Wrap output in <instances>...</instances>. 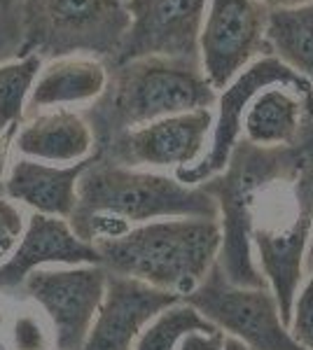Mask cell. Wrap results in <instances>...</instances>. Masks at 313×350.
Segmentation results:
<instances>
[{
	"label": "cell",
	"mask_w": 313,
	"mask_h": 350,
	"mask_svg": "<svg viewBox=\"0 0 313 350\" xmlns=\"http://www.w3.org/2000/svg\"><path fill=\"white\" fill-rule=\"evenodd\" d=\"M19 131V126L0 131V178L8 175V161H10V145H14V135Z\"/></svg>",
	"instance_id": "cell-25"
},
{
	"label": "cell",
	"mask_w": 313,
	"mask_h": 350,
	"mask_svg": "<svg viewBox=\"0 0 313 350\" xmlns=\"http://www.w3.org/2000/svg\"><path fill=\"white\" fill-rule=\"evenodd\" d=\"M266 49L313 87V3L269 10Z\"/></svg>",
	"instance_id": "cell-18"
},
{
	"label": "cell",
	"mask_w": 313,
	"mask_h": 350,
	"mask_svg": "<svg viewBox=\"0 0 313 350\" xmlns=\"http://www.w3.org/2000/svg\"><path fill=\"white\" fill-rule=\"evenodd\" d=\"M218 92L210 87L197 61L143 56L124 64L117 82V112L127 126L171 115L213 108Z\"/></svg>",
	"instance_id": "cell-4"
},
{
	"label": "cell",
	"mask_w": 313,
	"mask_h": 350,
	"mask_svg": "<svg viewBox=\"0 0 313 350\" xmlns=\"http://www.w3.org/2000/svg\"><path fill=\"white\" fill-rule=\"evenodd\" d=\"M0 313H3V310H0Z\"/></svg>",
	"instance_id": "cell-29"
},
{
	"label": "cell",
	"mask_w": 313,
	"mask_h": 350,
	"mask_svg": "<svg viewBox=\"0 0 313 350\" xmlns=\"http://www.w3.org/2000/svg\"><path fill=\"white\" fill-rule=\"evenodd\" d=\"M225 346V332H192L187 334L183 341L178 343L175 350H222Z\"/></svg>",
	"instance_id": "cell-24"
},
{
	"label": "cell",
	"mask_w": 313,
	"mask_h": 350,
	"mask_svg": "<svg viewBox=\"0 0 313 350\" xmlns=\"http://www.w3.org/2000/svg\"><path fill=\"white\" fill-rule=\"evenodd\" d=\"M14 148L26 159L71 166L94 157V129L71 108L42 110L21 124L14 135Z\"/></svg>",
	"instance_id": "cell-14"
},
{
	"label": "cell",
	"mask_w": 313,
	"mask_h": 350,
	"mask_svg": "<svg viewBox=\"0 0 313 350\" xmlns=\"http://www.w3.org/2000/svg\"><path fill=\"white\" fill-rule=\"evenodd\" d=\"M215 112L201 108L140 124L122 135L124 159L129 166L190 168L203 159L213 133Z\"/></svg>",
	"instance_id": "cell-10"
},
{
	"label": "cell",
	"mask_w": 313,
	"mask_h": 350,
	"mask_svg": "<svg viewBox=\"0 0 313 350\" xmlns=\"http://www.w3.org/2000/svg\"><path fill=\"white\" fill-rule=\"evenodd\" d=\"M288 329L301 348L313 350V269L295 297Z\"/></svg>",
	"instance_id": "cell-23"
},
{
	"label": "cell",
	"mask_w": 313,
	"mask_h": 350,
	"mask_svg": "<svg viewBox=\"0 0 313 350\" xmlns=\"http://www.w3.org/2000/svg\"><path fill=\"white\" fill-rule=\"evenodd\" d=\"M28 217L12 199H0V267L12 259L26 231Z\"/></svg>",
	"instance_id": "cell-22"
},
{
	"label": "cell",
	"mask_w": 313,
	"mask_h": 350,
	"mask_svg": "<svg viewBox=\"0 0 313 350\" xmlns=\"http://www.w3.org/2000/svg\"><path fill=\"white\" fill-rule=\"evenodd\" d=\"M269 8L260 0H208L199 64L215 92H222L266 47Z\"/></svg>",
	"instance_id": "cell-8"
},
{
	"label": "cell",
	"mask_w": 313,
	"mask_h": 350,
	"mask_svg": "<svg viewBox=\"0 0 313 350\" xmlns=\"http://www.w3.org/2000/svg\"><path fill=\"white\" fill-rule=\"evenodd\" d=\"M40 70V54H26L16 61L0 64V131L19 126Z\"/></svg>",
	"instance_id": "cell-20"
},
{
	"label": "cell",
	"mask_w": 313,
	"mask_h": 350,
	"mask_svg": "<svg viewBox=\"0 0 313 350\" xmlns=\"http://www.w3.org/2000/svg\"><path fill=\"white\" fill-rule=\"evenodd\" d=\"M304 112H313V103L295 89L271 84L250 100L243 117L246 143L255 148L274 150L292 148L297 143Z\"/></svg>",
	"instance_id": "cell-16"
},
{
	"label": "cell",
	"mask_w": 313,
	"mask_h": 350,
	"mask_svg": "<svg viewBox=\"0 0 313 350\" xmlns=\"http://www.w3.org/2000/svg\"><path fill=\"white\" fill-rule=\"evenodd\" d=\"M94 245L110 273L129 275L185 299L218 264L222 227L220 219L168 217Z\"/></svg>",
	"instance_id": "cell-3"
},
{
	"label": "cell",
	"mask_w": 313,
	"mask_h": 350,
	"mask_svg": "<svg viewBox=\"0 0 313 350\" xmlns=\"http://www.w3.org/2000/svg\"><path fill=\"white\" fill-rule=\"evenodd\" d=\"M129 28L117 49L119 64L143 56L197 61L208 0H124Z\"/></svg>",
	"instance_id": "cell-9"
},
{
	"label": "cell",
	"mask_w": 313,
	"mask_h": 350,
	"mask_svg": "<svg viewBox=\"0 0 313 350\" xmlns=\"http://www.w3.org/2000/svg\"><path fill=\"white\" fill-rule=\"evenodd\" d=\"M40 12L49 36L68 40H89L99 36L101 40H112L117 49L129 28L124 0H40Z\"/></svg>",
	"instance_id": "cell-17"
},
{
	"label": "cell",
	"mask_w": 313,
	"mask_h": 350,
	"mask_svg": "<svg viewBox=\"0 0 313 350\" xmlns=\"http://www.w3.org/2000/svg\"><path fill=\"white\" fill-rule=\"evenodd\" d=\"M281 148L238 143L227 168L203 187L218 201L222 250L218 267L238 287H269L283 323L304 280L313 229V178Z\"/></svg>",
	"instance_id": "cell-1"
},
{
	"label": "cell",
	"mask_w": 313,
	"mask_h": 350,
	"mask_svg": "<svg viewBox=\"0 0 313 350\" xmlns=\"http://www.w3.org/2000/svg\"><path fill=\"white\" fill-rule=\"evenodd\" d=\"M14 350H56L52 325H45L36 310H24L10 325Z\"/></svg>",
	"instance_id": "cell-21"
},
{
	"label": "cell",
	"mask_w": 313,
	"mask_h": 350,
	"mask_svg": "<svg viewBox=\"0 0 313 350\" xmlns=\"http://www.w3.org/2000/svg\"><path fill=\"white\" fill-rule=\"evenodd\" d=\"M271 84H283V87L295 89L299 96H304L309 103H313V87L304 77L297 75L295 70L278 61L276 56L266 54L260 56L250 64L246 70L238 75L222 89L218 96V112H215L213 133L208 140V150L203 159L190 168H178L173 171L175 178L183 185L190 187H199L206 180L215 178L227 168L231 159V152L238 145V138L243 133V117L250 105V100L258 96L262 89L271 87Z\"/></svg>",
	"instance_id": "cell-6"
},
{
	"label": "cell",
	"mask_w": 313,
	"mask_h": 350,
	"mask_svg": "<svg viewBox=\"0 0 313 350\" xmlns=\"http://www.w3.org/2000/svg\"><path fill=\"white\" fill-rule=\"evenodd\" d=\"M108 80V68L94 56H61L40 70L28 105L40 112L87 105L105 94Z\"/></svg>",
	"instance_id": "cell-15"
},
{
	"label": "cell",
	"mask_w": 313,
	"mask_h": 350,
	"mask_svg": "<svg viewBox=\"0 0 313 350\" xmlns=\"http://www.w3.org/2000/svg\"><path fill=\"white\" fill-rule=\"evenodd\" d=\"M21 285L47 315L56 350H79L103 301L108 269L103 264L36 269Z\"/></svg>",
	"instance_id": "cell-7"
},
{
	"label": "cell",
	"mask_w": 313,
	"mask_h": 350,
	"mask_svg": "<svg viewBox=\"0 0 313 350\" xmlns=\"http://www.w3.org/2000/svg\"><path fill=\"white\" fill-rule=\"evenodd\" d=\"M222 350H248V348H246V343H243V341H238V338L225 334V346H222Z\"/></svg>",
	"instance_id": "cell-27"
},
{
	"label": "cell",
	"mask_w": 313,
	"mask_h": 350,
	"mask_svg": "<svg viewBox=\"0 0 313 350\" xmlns=\"http://www.w3.org/2000/svg\"><path fill=\"white\" fill-rule=\"evenodd\" d=\"M94 161H99V154L71 166H54L19 157L5 175L8 199L40 215L71 219L77 206V183Z\"/></svg>",
	"instance_id": "cell-13"
},
{
	"label": "cell",
	"mask_w": 313,
	"mask_h": 350,
	"mask_svg": "<svg viewBox=\"0 0 313 350\" xmlns=\"http://www.w3.org/2000/svg\"><path fill=\"white\" fill-rule=\"evenodd\" d=\"M178 301L183 299L171 292L108 271L103 301L79 350H131L140 332Z\"/></svg>",
	"instance_id": "cell-11"
},
{
	"label": "cell",
	"mask_w": 313,
	"mask_h": 350,
	"mask_svg": "<svg viewBox=\"0 0 313 350\" xmlns=\"http://www.w3.org/2000/svg\"><path fill=\"white\" fill-rule=\"evenodd\" d=\"M103 264L94 243L75 234L68 219L31 213L26 231L5 267H0V285H21L36 269L49 267H92Z\"/></svg>",
	"instance_id": "cell-12"
},
{
	"label": "cell",
	"mask_w": 313,
	"mask_h": 350,
	"mask_svg": "<svg viewBox=\"0 0 313 350\" xmlns=\"http://www.w3.org/2000/svg\"><path fill=\"white\" fill-rule=\"evenodd\" d=\"M168 217L220 219L218 201L175 175L94 161L77 183L71 227L87 243L110 241L140 224Z\"/></svg>",
	"instance_id": "cell-2"
},
{
	"label": "cell",
	"mask_w": 313,
	"mask_h": 350,
	"mask_svg": "<svg viewBox=\"0 0 313 350\" xmlns=\"http://www.w3.org/2000/svg\"><path fill=\"white\" fill-rule=\"evenodd\" d=\"M14 3H16V0H0V10H10Z\"/></svg>",
	"instance_id": "cell-28"
},
{
	"label": "cell",
	"mask_w": 313,
	"mask_h": 350,
	"mask_svg": "<svg viewBox=\"0 0 313 350\" xmlns=\"http://www.w3.org/2000/svg\"><path fill=\"white\" fill-rule=\"evenodd\" d=\"M210 325L246 343L248 350H306L283 323L269 287H238L215 264L208 278L185 299Z\"/></svg>",
	"instance_id": "cell-5"
},
{
	"label": "cell",
	"mask_w": 313,
	"mask_h": 350,
	"mask_svg": "<svg viewBox=\"0 0 313 350\" xmlns=\"http://www.w3.org/2000/svg\"><path fill=\"white\" fill-rule=\"evenodd\" d=\"M260 3H264L269 10H276V8H299V5L313 3V0H260Z\"/></svg>",
	"instance_id": "cell-26"
},
{
	"label": "cell",
	"mask_w": 313,
	"mask_h": 350,
	"mask_svg": "<svg viewBox=\"0 0 313 350\" xmlns=\"http://www.w3.org/2000/svg\"><path fill=\"white\" fill-rule=\"evenodd\" d=\"M192 332H218V327L210 325L197 308L190 304L178 301L173 306L164 308L162 313L152 320L150 325L140 332L131 350H175L178 343L183 341Z\"/></svg>",
	"instance_id": "cell-19"
}]
</instances>
